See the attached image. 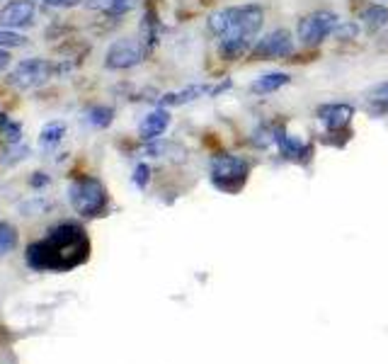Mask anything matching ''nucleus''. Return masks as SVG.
Wrapping results in <instances>:
<instances>
[{
	"label": "nucleus",
	"mask_w": 388,
	"mask_h": 364,
	"mask_svg": "<svg viewBox=\"0 0 388 364\" xmlns=\"http://www.w3.org/2000/svg\"><path fill=\"white\" fill-rule=\"evenodd\" d=\"M338 24H340L338 15L330 13V10H318V13H311V15H306V17H301L296 32H299V39L304 44L318 46L335 32Z\"/></svg>",
	"instance_id": "obj_6"
},
{
	"label": "nucleus",
	"mask_w": 388,
	"mask_h": 364,
	"mask_svg": "<svg viewBox=\"0 0 388 364\" xmlns=\"http://www.w3.org/2000/svg\"><path fill=\"white\" fill-rule=\"evenodd\" d=\"M90 240L85 228L78 224H59L47 233V238L37 240L27 248V263L32 270L44 272H68L88 260Z\"/></svg>",
	"instance_id": "obj_1"
},
{
	"label": "nucleus",
	"mask_w": 388,
	"mask_h": 364,
	"mask_svg": "<svg viewBox=\"0 0 388 364\" xmlns=\"http://www.w3.org/2000/svg\"><path fill=\"white\" fill-rule=\"evenodd\" d=\"M37 15V3L34 0H10L0 8V29H20L29 27Z\"/></svg>",
	"instance_id": "obj_9"
},
{
	"label": "nucleus",
	"mask_w": 388,
	"mask_h": 364,
	"mask_svg": "<svg viewBox=\"0 0 388 364\" xmlns=\"http://www.w3.org/2000/svg\"><path fill=\"white\" fill-rule=\"evenodd\" d=\"M66 131H68V126H66V122H49V124H44V129L39 131V143H42V148H56L61 141H64Z\"/></svg>",
	"instance_id": "obj_14"
},
{
	"label": "nucleus",
	"mask_w": 388,
	"mask_h": 364,
	"mask_svg": "<svg viewBox=\"0 0 388 364\" xmlns=\"http://www.w3.org/2000/svg\"><path fill=\"white\" fill-rule=\"evenodd\" d=\"M44 5H51V8H66V0H39Z\"/></svg>",
	"instance_id": "obj_30"
},
{
	"label": "nucleus",
	"mask_w": 388,
	"mask_h": 364,
	"mask_svg": "<svg viewBox=\"0 0 388 364\" xmlns=\"http://www.w3.org/2000/svg\"><path fill=\"white\" fill-rule=\"evenodd\" d=\"M27 44V37H22L15 29H0V49H8V46H22Z\"/></svg>",
	"instance_id": "obj_22"
},
{
	"label": "nucleus",
	"mask_w": 388,
	"mask_h": 364,
	"mask_svg": "<svg viewBox=\"0 0 388 364\" xmlns=\"http://www.w3.org/2000/svg\"><path fill=\"white\" fill-rule=\"evenodd\" d=\"M170 126V112L167 110H153L151 115H146V119L139 126L141 141H156L165 134V129Z\"/></svg>",
	"instance_id": "obj_11"
},
{
	"label": "nucleus",
	"mask_w": 388,
	"mask_h": 364,
	"mask_svg": "<svg viewBox=\"0 0 388 364\" xmlns=\"http://www.w3.org/2000/svg\"><path fill=\"white\" fill-rule=\"evenodd\" d=\"M17 248V231H15L13 224L0 221V258L10 255Z\"/></svg>",
	"instance_id": "obj_20"
},
{
	"label": "nucleus",
	"mask_w": 388,
	"mask_h": 364,
	"mask_svg": "<svg viewBox=\"0 0 388 364\" xmlns=\"http://www.w3.org/2000/svg\"><path fill=\"white\" fill-rule=\"evenodd\" d=\"M228 13V32L221 39H248L253 42L255 34L262 29L264 13L260 5H236V8H226Z\"/></svg>",
	"instance_id": "obj_5"
},
{
	"label": "nucleus",
	"mask_w": 388,
	"mask_h": 364,
	"mask_svg": "<svg viewBox=\"0 0 388 364\" xmlns=\"http://www.w3.org/2000/svg\"><path fill=\"white\" fill-rule=\"evenodd\" d=\"M10 66V54L5 49H0V71H5Z\"/></svg>",
	"instance_id": "obj_29"
},
{
	"label": "nucleus",
	"mask_w": 388,
	"mask_h": 364,
	"mask_svg": "<svg viewBox=\"0 0 388 364\" xmlns=\"http://www.w3.org/2000/svg\"><path fill=\"white\" fill-rule=\"evenodd\" d=\"M29 184H32L34 189H37V187H47V184H49V175H47V173H32V177H29Z\"/></svg>",
	"instance_id": "obj_28"
},
{
	"label": "nucleus",
	"mask_w": 388,
	"mask_h": 364,
	"mask_svg": "<svg viewBox=\"0 0 388 364\" xmlns=\"http://www.w3.org/2000/svg\"><path fill=\"white\" fill-rule=\"evenodd\" d=\"M0 136L5 138V143L8 146H13V143H20L22 141V124L15 119H10L8 115L0 117Z\"/></svg>",
	"instance_id": "obj_19"
},
{
	"label": "nucleus",
	"mask_w": 388,
	"mask_h": 364,
	"mask_svg": "<svg viewBox=\"0 0 388 364\" xmlns=\"http://www.w3.org/2000/svg\"><path fill=\"white\" fill-rule=\"evenodd\" d=\"M315 115L330 131H345L355 117V107L347 102H330V105H320Z\"/></svg>",
	"instance_id": "obj_10"
},
{
	"label": "nucleus",
	"mask_w": 388,
	"mask_h": 364,
	"mask_svg": "<svg viewBox=\"0 0 388 364\" xmlns=\"http://www.w3.org/2000/svg\"><path fill=\"white\" fill-rule=\"evenodd\" d=\"M59 73V64L47 59H27L20 61L17 66L13 68V73L8 75V83L17 90H32L44 85L49 78Z\"/></svg>",
	"instance_id": "obj_4"
},
{
	"label": "nucleus",
	"mask_w": 388,
	"mask_h": 364,
	"mask_svg": "<svg viewBox=\"0 0 388 364\" xmlns=\"http://www.w3.org/2000/svg\"><path fill=\"white\" fill-rule=\"evenodd\" d=\"M88 122L95 126V129H107V126L114 122V110L107 105H95L88 110Z\"/></svg>",
	"instance_id": "obj_18"
},
{
	"label": "nucleus",
	"mask_w": 388,
	"mask_h": 364,
	"mask_svg": "<svg viewBox=\"0 0 388 364\" xmlns=\"http://www.w3.org/2000/svg\"><path fill=\"white\" fill-rule=\"evenodd\" d=\"M202 92H207V88H202V85H190V88H185V90H180V92H167V95H163L161 100H158V105H163V107L187 105V102L197 100Z\"/></svg>",
	"instance_id": "obj_16"
},
{
	"label": "nucleus",
	"mask_w": 388,
	"mask_h": 364,
	"mask_svg": "<svg viewBox=\"0 0 388 364\" xmlns=\"http://www.w3.org/2000/svg\"><path fill=\"white\" fill-rule=\"evenodd\" d=\"M250 49L248 39H218V54L223 56L226 61H236L243 59Z\"/></svg>",
	"instance_id": "obj_17"
},
{
	"label": "nucleus",
	"mask_w": 388,
	"mask_h": 364,
	"mask_svg": "<svg viewBox=\"0 0 388 364\" xmlns=\"http://www.w3.org/2000/svg\"><path fill=\"white\" fill-rule=\"evenodd\" d=\"M248 173H250V163L241 156L218 153V156L211 158V180L218 189L236 192V189L243 187Z\"/></svg>",
	"instance_id": "obj_3"
},
{
	"label": "nucleus",
	"mask_w": 388,
	"mask_h": 364,
	"mask_svg": "<svg viewBox=\"0 0 388 364\" xmlns=\"http://www.w3.org/2000/svg\"><path fill=\"white\" fill-rule=\"evenodd\" d=\"M139 42L144 44L146 51H151L158 42V15L153 8H148L144 20H141V39Z\"/></svg>",
	"instance_id": "obj_15"
},
{
	"label": "nucleus",
	"mask_w": 388,
	"mask_h": 364,
	"mask_svg": "<svg viewBox=\"0 0 388 364\" xmlns=\"http://www.w3.org/2000/svg\"><path fill=\"white\" fill-rule=\"evenodd\" d=\"M80 0H66V8H73V5H78Z\"/></svg>",
	"instance_id": "obj_31"
},
{
	"label": "nucleus",
	"mask_w": 388,
	"mask_h": 364,
	"mask_svg": "<svg viewBox=\"0 0 388 364\" xmlns=\"http://www.w3.org/2000/svg\"><path fill=\"white\" fill-rule=\"evenodd\" d=\"M85 5H88L90 10H95V13L110 15V10L117 5V0H85Z\"/></svg>",
	"instance_id": "obj_27"
},
{
	"label": "nucleus",
	"mask_w": 388,
	"mask_h": 364,
	"mask_svg": "<svg viewBox=\"0 0 388 364\" xmlns=\"http://www.w3.org/2000/svg\"><path fill=\"white\" fill-rule=\"evenodd\" d=\"M139 5V0H117V5L110 10V17H121V15L131 13Z\"/></svg>",
	"instance_id": "obj_24"
},
{
	"label": "nucleus",
	"mask_w": 388,
	"mask_h": 364,
	"mask_svg": "<svg viewBox=\"0 0 388 364\" xmlns=\"http://www.w3.org/2000/svg\"><path fill=\"white\" fill-rule=\"evenodd\" d=\"M3 115H5V112H0V117H3Z\"/></svg>",
	"instance_id": "obj_32"
},
{
	"label": "nucleus",
	"mask_w": 388,
	"mask_h": 364,
	"mask_svg": "<svg viewBox=\"0 0 388 364\" xmlns=\"http://www.w3.org/2000/svg\"><path fill=\"white\" fill-rule=\"evenodd\" d=\"M70 197V207L75 209V214L85 219H95L102 217L107 209V189L97 177H78L68 189Z\"/></svg>",
	"instance_id": "obj_2"
},
{
	"label": "nucleus",
	"mask_w": 388,
	"mask_h": 364,
	"mask_svg": "<svg viewBox=\"0 0 388 364\" xmlns=\"http://www.w3.org/2000/svg\"><path fill=\"white\" fill-rule=\"evenodd\" d=\"M148 180H151V168H148L146 163H139V166H136V170H134V182L139 184L141 189H144L148 184Z\"/></svg>",
	"instance_id": "obj_26"
},
{
	"label": "nucleus",
	"mask_w": 388,
	"mask_h": 364,
	"mask_svg": "<svg viewBox=\"0 0 388 364\" xmlns=\"http://www.w3.org/2000/svg\"><path fill=\"white\" fill-rule=\"evenodd\" d=\"M359 20H361V24H364L366 32L376 34V32H381L384 27H388V8L386 5H379V3H371L361 10Z\"/></svg>",
	"instance_id": "obj_12"
},
{
	"label": "nucleus",
	"mask_w": 388,
	"mask_h": 364,
	"mask_svg": "<svg viewBox=\"0 0 388 364\" xmlns=\"http://www.w3.org/2000/svg\"><path fill=\"white\" fill-rule=\"evenodd\" d=\"M209 32L214 34V37L221 39L223 34L228 32V13L226 10H218V13H211L209 15Z\"/></svg>",
	"instance_id": "obj_21"
},
{
	"label": "nucleus",
	"mask_w": 388,
	"mask_h": 364,
	"mask_svg": "<svg viewBox=\"0 0 388 364\" xmlns=\"http://www.w3.org/2000/svg\"><path fill=\"white\" fill-rule=\"evenodd\" d=\"M333 34L340 42H352V39H357V34H359V27H357L355 22H340Z\"/></svg>",
	"instance_id": "obj_23"
},
{
	"label": "nucleus",
	"mask_w": 388,
	"mask_h": 364,
	"mask_svg": "<svg viewBox=\"0 0 388 364\" xmlns=\"http://www.w3.org/2000/svg\"><path fill=\"white\" fill-rule=\"evenodd\" d=\"M366 110H369L371 115H388V95L386 97H369Z\"/></svg>",
	"instance_id": "obj_25"
},
{
	"label": "nucleus",
	"mask_w": 388,
	"mask_h": 364,
	"mask_svg": "<svg viewBox=\"0 0 388 364\" xmlns=\"http://www.w3.org/2000/svg\"><path fill=\"white\" fill-rule=\"evenodd\" d=\"M146 56V49L139 39H117L105 54V68L110 71H129L139 66Z\"/></svg>",
	"instance_id": "obj_7"
},
{
	"label": "nucleus",
	"mask_w": 388,
	"mask_h": 364,
	"mask_svg": "<svg viewBox=\"0 0 388 364\" xmlns=\"http://www.w3.org/2000/svg\"><path fill=\"white\" fill-rule=\"evenodd\" d=\"M294 51V39H291L289 29H274V32L264 34L258 44L253 46V59L258 61H274V59H287Z\"/></svg>",
	"instance_id": "obj_8"
},
{
	"label": "nucleus",
	"mask_w": 388,
	"mask_h": 364,
	"mask_svg": "<svg viewBox=\"0 0 388 364\" xmlns=\"http://www.w3.org/2000/svg\"><path fill=\"white\" fill-rule=\"evenodd\" d=\"M289 73H267L262 75V78H258L253 85H250V90L258 92V95H269V92H277L282 90L284 85H289Z\"/></svg>",
	"instance_id": "obj_13"
}]
</instances>
